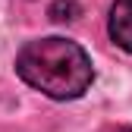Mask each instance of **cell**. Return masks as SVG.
Masks as SVG:
<instances>
[{
	"label": "cell",
	"mask_w": 132,
	"mask_h": 132,
	"mask_svg": "<svg viewBox=\"0 0 132 132\" xmlns=\"http://www.w3.org/2000/svg\"><path fill=\"white\" fill-rule=\"evenodd\" d=\"M16 72L25 85L54 101H76L94 82L91 57L85 54V47L57 35L28 41L16 54Z\"/></svg>",
	"instance_id": "6da1fadb"
},
{
	"label": "cell",
	"mask_w": 132,
	"mask_h": 132,
	"mask_svg": "<svg viewBox=\"0 0 132 132\" xmlns=\"http://www.w3.org/2000/svg\"><path fill=\"white\" fill-rule=\"evenodd\" d=\"M107 31L117 47L132 54V0H113L107 16Z\"/></svg>",
	"instance_id": "7a4b0ae2"
},
{
	"label": "cell",
	"mask_w": 132,
	"mask_h": 132,
	"mask_svg": "<svg viewBox=\"0 0 132 132\" xmlns=\"http://www.w3.org/2000/svg\"><path fill=\"white\" fill-rule=\"evenodd\" d=\"M76 16H79V0H54V6H51L54 22H72Z\"/></svg>",
	"instance_id": "3957f363"
}]
</instances>
